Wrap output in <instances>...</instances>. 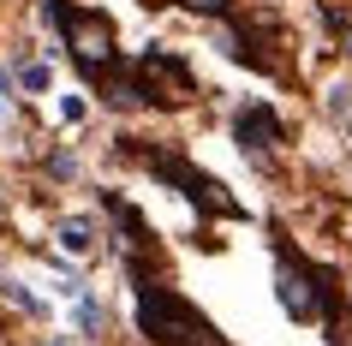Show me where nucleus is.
Returning <instances> with one entry per match:
<instances>
[{
  "label": "nucleus",
  "mask_w": 352,
  "mask_h": 346,
  "mask_svg": "<svg viewBox=\"0 0 352 346\" xmlns=\"http://www.w3.org/2000/svg\"><path fill=\"white\" fill-rule=\"evenodd\" d=\"M138 328L155 346H227V334H215L204 310H191L173 287H149V281H138Z\"/></svg>",
  "instance_id": "nucleus-1"
},
{
  "label": "nucleus",
  "mask_w": 352,
  "mask_h": 346,
  "mask_svg": "<svg viewBox=\"0 0 352 346\" xmlns=\"http://www.w3.org/2000/svg\"><path fill=\"white\" fill-rule=\"evenodd\" d=\"M275 292H280V310H287L293 323H316V316L340 310L334 274L329 269H311V263H305L298 251H287V245L275 251Z\"/></svg>",
  "instance_id": "nucleus-2"
},
{
  "label": "nucleus",
  "mask_w": 352,
  "mask_h": 346,
  "mask_svg": "<svg viewBox=\"0 0 352 346\" xmlns=\"http://www.w3.org/2000/svg\"><path fill=\"white\" fill-rule=\"evenodd\" d=\"M42 19L66 30V48H72V60H78V72H84V78H108V72H113V24L102 19V12L48 0V6H42Z\"/></svg>",
  "instance_id": "nucleus-3"
},
{
  "label": "nucleus",
  "mask_w": 352,
  "mask_h": 346,
  "mask_svg": "<svg viewBox=\"0 0 352 346\" xmlns=\"http://www.w3.org/2000/svg\"><path fill=\"white\" fill-rule=\"evenodd\" d=\"M144 167L155 173V180H167L179 197H191L204 215H245V203H239V197H227V185H221V180H209L204 167H191L179 149H149Z\"/></svg>",
  "instance_id": "nucleus-4"
},
{
  "label": "nucleus",
  "mask_w": 352,
  "mask_h": 346,
  "mask_svg": "<svg viewBox=\"0 0 352 346\" xmlns=\"http://www.w3.org/2000/svg\"><path fill=\"white\" fill-rule=\"evenodd\" d=\"M239 149H251V162H269V149L287 138V126H280V113L275 108H263V102H251V108L239 113Z\"/></svg>",
  "instance_id": "nucleus-5"
},
{
  "label": "nucleus",
  "mask_w": 352,
  "mask_h": 346,
  "mask_svg": "<svg viewBox=\"0 0 352 346\" xmlns=\"http://www.w3.org/2000/svg\"><path fill=\"white\" fill-rule=\"evenodd\" d=\"M90 221H60V251H72V257H90Z\"/></svg>",
  "instance_id": "nucleus-6"
},
{
  "label": "nucleus",
  "mask_w": 352,
  "mask_h": 346,
  "mask_svg": "<svg viewBox=\"0 0 352 346\" xmlns=\"http://www.w3.org/2000/svg\"><path fill=\"white\" fill-rule=\"evenodd\" d=\"M78 323L96 334V328H102V305H96V299H78Z\"/></svg>",
  "instance_id": "nucleus-7"
},
{
  "label": "nucleus",
  "mask_w": 352,
  "mask_h": 346,
  "mask_svg": "<svg viewBox=\"0 0 352 346\" xmlns=\"http://www.w3.org/2000/svg\"><path fill=\"white\" fill-rule=\"evenodd\" d=\"M186 6H191V12H209V19H221L233 0H186Z\"/></svg>",
  "instance_id": "nucleus-8"
},
{
  "label": "nucleus",
  "mask_w": 352,
  "mask_h": 346,
  "mask_svg": "<svg viewBox=\"0 0 352 346\" xmlns=\"http://www.w3.org/2000/svg\"><path fill=\"white\" fill-rule=\"evenodd\" d=\"M24 84L30 90H48V66H24Z\"/></svg>",
  "instance_id": "nucleus-9"
},
{
  "label": "nucleus",
  "mask_w": 352,
  "mask_h": 346,
  "mask_svg": "<svg viewBox=\"0 0 352 346\" xmlns=\"http://www.w3.org/2000/svg\"><path fill=\"white\" fill-rule=\"evenodd\" d=\"M6 90H12V78H6V72H0V96H6ZM0 113H6V102H0Z\"/></svg>",
  "instance_id": "nucleus-10"
},
{
  "label": "nucleus",
  "mask_w": 352,
  "mask_h": 346,
  "mask_svg": "<svg viewBox=\"0 0 352 346\" xmlns=\"http://www.w3.org/2000/svg\"><path fill=\"white\" fill-rule=\"evenodd\" d=\"M346 54H352V36H346Z\"/></svg>",
  "instance_id": "nucleus-11"
}]
</instances>
